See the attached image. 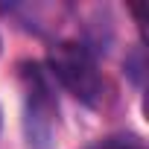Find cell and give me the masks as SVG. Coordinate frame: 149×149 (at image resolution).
Returning <instances> with one entry per match:
<instances>
[{
	"label": "cell",
	"instance_id": "1",
	"mask_svg": "<svg viewBox=\"0 0 149 149\" xmlns=\"http://www.w3.org/2000/svg\"><path fill=\"white\" fill-rule=\"evenodd\" d=\"M50 70L76 100L97 105L100 91H102V76H100V67L85 44H79V41L56 44L50 50Z\"/></svg>",
	"mask_w": 149,
	"mask_h": 149
},
{
	"label": "cell",
	"instance_id": "2",
	"mask_svg": "<svg viewBox=\"0 0 149 149\" xmlns=\"http://www.w3.org/2000/svg\"><path fill=\"white\" fill-rule=\"evenodd\" d=\"M88 149H146V146H143V140L134 137V134H111V137L97 140V143L88 146Z\"/></svg>",
	"mask_w": 149,
	"mask_h": 149
}]
</instances>
